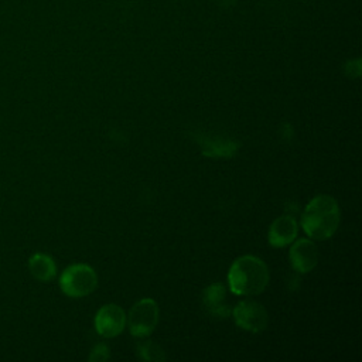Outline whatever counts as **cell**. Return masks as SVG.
I'll list each match as a JSON object with an SVG mask.
<instances>
[{
  "label": "cell",
  "instance_id": "cell-1",
  "mask_svg": "<svg viewBox=\"0 0 362 362\" xmlns=\"http://www.w3.org/2000/svg\"><path fill=\"white\" fill-rule=\"evenodd\" d=\"M339 206L335 198L321 194L314 197L301 215L304 232L317 240L329 239L339 226Z\"/></svg>",
  "mask_w": 362,
  "mask_h": 362
},
{
  "label": "cell",
  "instance_id": "cell-2",
  "mask_svg": "<svg viewBox=\"0 0 362 362\" xmlns=\"http://www.w3.org/2000/svg\"><path fill=\"white\" fill-rule=\"evenodd\" d=\"M269 283V269L266 263L252 255L238 257L228 273V284L233 294L256 296Z\"/></svg>",
  "mask_w": 362,
  "mask_h": 362
},
{
  "label": "cell",
  "instance_id": "cell-3",
  "mask_svg": "<svg viewBox=\"0 0 362 362\" xmlns=\"http://www.w3.org/2000/svg\"><path fill=\"white\" fill-rule=\"evenodd\" d=\"M98 286L96 272L85 263H76L66 267L59 277V287L68 297H85Z\"/></svg>",
  "mask_w": 362,
  "mask_h": 362
},
{
  "label": "cell",
  "instance_id": "cell-4",
  "mask_svg": "<svg viewBox=\"0 0 362 362\" xmlns=\"http://www.w3.org/2000/svg\"><path fill=\"white\" fill-rule=\"evenodd\" d=\"M158 305L153 298H143L137 301L129 311L126 322L133 337H148L158 324Z\"/></svg>",
  "mask_w": 362,
  "mask_h": 362
},
{
  "label": "cell",
  "instance_id": "cell-5",
  "mask_svg": "<svg viewBox=\"0 0 362 362\" xmlns=\"http://www.w3.org/2000/svg\"><path fill=\"white\" fill-rule=\"evenodd\" d=\"M235 324L249 332H262L269 322L266 308L253 300L240 301L232 311Z\"/></svg>",
  "mask_w": 362,
  "mask_h": 362
},
{
  "label": "cell",
  "instance_id": "cell-6",
  "mask_svg": "<svg viewBox=\"0 0 362 362\" xmlns=\"http://www.w3.org/2000/svg\"><path fill=\"white\" fill-rule=\"evenodd\" d=\"M126 325V314L117 304H106L95 315V328L99 335L112 338L119 335Z\"/></svg>",
  "mask_w": 362,
  "mask_h": 362
},
{
  "label": "cell",
  "instance_id": "cell-7",
  "mask_svg": "<svg viewBox=\"0 0 362 362\" xmlns=\"http://www.w3.org/2000/svg\"><path fill=\"white\" fill-rule=\"evenodd\" d=\"M290 263L291 267L298 273L311 272L318 263V250L313 240L298 239L290 247Z\"/></svg>",
  "mask_w": 362,
  "mask_h": 362
},
{
  "label": "cell",
  "instance_id": "cell-8",
  "mask_svg": "<svg viewBox=\"0 0 362 362\" xmlns=\"http://www.w3.org/2000/svg\"><path fill=\"white\" fill-rule=\"evenodd\" d=\"M297 236V222L293 216L283 215L274 219L267 232V240L274 247H283L294 242Z\"/></svg>",
  "mask_w": 362,
  "mask_h": 362
},
{
  "label": "cell",
  "instance_id": "cell-9",
  "mask_svg": "<svg viewBox=\"0 0 362 362\" xmlns=\"http://www.w3.org/2000/svg\"><path fill=\"white\" fill-rule=\"evenodd\" d=\"M225 293H226V290H225L223 284L214 283L204 290V296H202L206 310L212 315L219 317V318H225L229 315V308H228V305L223 304Z\"/></svg>",
  "mask_w": 362,
  "mask_h": 362
},
{
  "label": "cell",
  "instance_id": "cell-10",
  "mask_svg": "<svg viewBox=\"0 0 362 362\" xmlns=\"http://www.w3.org/2000/svg\"><path fill=\"white\" fill-rule=\"evenodd\" d=\"M30 273L40 281H49L57 274L54 259L45 253H35L28 259Z\"/></svg>",
  "mask_w": 362,
  "mask_h": 362
},
{
  "label": "cell",
  "instance_id": "cell-11",
  "mask_svg": "<svg viewBox=\"0 0 362 362\" xmlns=\"http://www.w3.org/2000/svg\"><path fill=\"white\" fill-rule=\"evenodd\" d=\"M197 140L202 147V153L209 157H230L238 150V143L230 140L208 137H197Z\"/></svg>",
  "mask_w": 362,
  "mask_h": 362
},
{
  "label": "cell",
  "instance_id": "cell-12",
  "mask_svg": "<svg viewBox=\"0 0 362 362\" xmlns=\"http://www.w3.org/2000/svg\"><path fill=\"white\" fill-rule=\"evenodd\" d=\"M137 351H139V355L143 359H147V361H163V359H165V355L161 351V348L157 344L151 342V341H146V342L140 344Z\"/></svg>",
  "mask_w": 362,
  "mask_h": 362
},
{
  "label": "cell",
  "instance_id": "cell-13",
  "mask_svg": "<svg viewBox=\"0 0 362 362\" xmlns=\"http://www.w3.org/2000/svg\"><path fill=\"white\" fill-rule=\"evenodd\" d=\"M109 359V348L105 344H98L93 351L89 355V361H95V362H100V361H106Z\"/></svg>",
  "mask_w": 362,
  "mask_h": 362
}]
</instances>
